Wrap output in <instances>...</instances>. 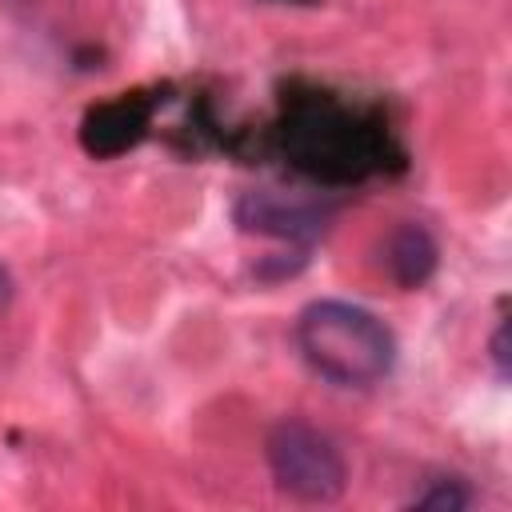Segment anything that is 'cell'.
Returning a JSON list of instances; mask_svg holds the SVG:
<instances>
[{"label": "cell", "mask_w": 512, "mask_h": 512, "mask_svg": "<svg viewBox=\"0 0 512 512\" xmlns=\"http://www.w3.org/2000/svg\"><path fill=\"white\" fill-rule=\"evenodd\" d=\"M236 224L240 232L252 236H276L288 244H312L324 232V208L304 204V200H288V196H272V192H244L236 200Z\"/></svg>", "instance_id": "obj_4"}, {"label": "cell", "mask_w": 512, "mask_h": 512, "mask_svg": "<svg viewBox=\"0 0 512 512\" xmlns=\"http://www.w3.org/2000/svg\"><path fill=\"white\" fill-rule=\"evenodd\" d=\"M276 488L300 504H332L348 488V464L332 436L304 420H280L264 444Z\"/></svg>", "instance_id": "obj_2"}, {"label": "cell", "mask_w": 512, "mask_h": 512, "mask_svg": "<svg viewBox=\"0 0 512 512\" xmlns=\"http://www.w3.org/2000/svg\"><path fill=\"white\" fill-rule=\"evenodd\" d=\"M296 348L316 376L340 388H372L396 364L392 328L348 300H312L296 316Z\"/></svg>", "instance_id": "obj_1"}, {"label": "cell", "mask_w": 512, "mask_h": 512, "mask_svg": "<svg viewBox=\"0 0 512 512\" xmlns=\"http://www.w3.org/2000/svg\"><path fill=\"white\" fill-rule=\"evenodd\" d=\"M288 148H292L296 164L316 176L348 180L376 164V144H372L368 128H360L352 112H344L340 104H328V100H316L292 116Z\"/></svg>", "instance_id": "obj_3"}, {"label": "cell", "mask_w": 512, "mask_h": 512, "mask_svg": "<svg viewBox=\"0 0 512 512\" xmlns=\"http://www.w3.org/2000/svg\"><path fill=\"white\" fill-rule=\"evenodd\" d=\"M12 292H16V288H12V276H8V268L0 264V312L12 304Z\"/></svg>", "instance_id": "obj_8"}, {"label": "cell", "mask_w": 512, "mask_h": 512, "mask_svg": "<svg viewBox=\"0 0 512 512\" xmlns=\"http://www.w3.org/2000/svg\"><path fill=\"white\" fill-rule=\"evenodd\" d=\"M436 260H440V248H436V240H432V232L424 224H412V220L396 224L388 232V240H384V268L408 292L432 280Z\"/></svg>", "instance_id": "obj_5"}, {"label": "cell", "mask_w": 512, "mask_h": 512, "mask_svg": "<svg viewBox=\"0 0 512 512\" xmlns=\"http://www.w3.org/2000/svg\"><path fill=\"white\" fill-rule=\"evenodd\" d=\"M492 364H496V376L508 380V324L492 332Z\"/></svg>", "instance_id": "obj_7"}, {"label": "cell", "mask_w": 512, "mask_h": 512, "mask_svg": "<svg viewBox=\"0 0 512 512\" xmlns=\"http://www.w3.org/2000/svg\"><path fill=\"white\" fill-rule=\"evenodd\" d=\"M472 504V492L464 480L456 476H440V480H428L424 492H416L408 500V508H424V512H460Z\"/></svg>", "instance_id": "obj_6"}]
</instances>
